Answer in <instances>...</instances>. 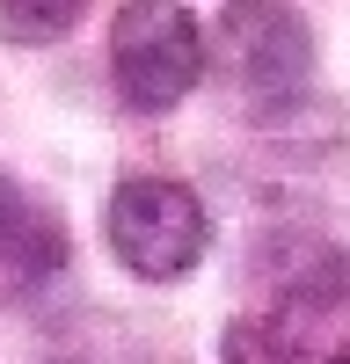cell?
Returning <instances> with one entry per match:
<instances>
[{
  "mask_svg": "<svg viewBox=\"0 0 350 364\" xmlns=\"http://www.w3.org/2000/svg\"><path fill=\"white\" fill-rule=\"evenodd\" d=\"M219 350H226V364H292V357H285V343H277L255 314H248V321H233Z\"/></svg>",
  "mask_w": 350,
  "mask_h": 364,
  "instance_id": "cell-5",
  "label": "cell"
},
{
  "mask_svg": "<svg viewBox=\"0 0 350 364\" xmlns=\"http://www.w3.org/2000/svg\"><path fill=\"white\" fill-rule=\"evenodd\" d=\"M102 233H110V255L146 284H175L190 277L212 248V219H204V197L175 175H124L110 190L102 211Z\"/></svg>",
  "mask_w": 350,
  "mask_h": 364,
  "instance_id": "cell-1",
  "label": "cell"
},
{
  "mask_svg": "<svg viewBox=\"0 0 350 364\" xmlns=\"http://www.w3.org/2000/svg\"><path fill=\"white\" fill-rule=\"evenodd\" d=\"M212 66V51H204V29L183 0H124L110 22V80L124 109L139 117H161L190 95Z\"/></svg>",
  "mask_w": 350,
  "mask_h": 364,
  "instance_id": "cell-2",
  "label": "cell"
},
{
  "mask_svg": "<svg viewBox=\"0 0 350 364\" xmlns=\"http://www.w3.org/2000/svg\"><path fill=\"white\" fill-rule=\"evenodd\" d=\"M22 219H29V211H22V197H15V182L0 175V255L22 240Z\"/></svg>",
  "mask_w": 350,
  "mask_h": 364,
  "instance_id": "cell-6",
  "label": "cell"
},
{
  "mask_svg": "<svg viewBox=\"0 0 350 364\" xmlns=\"http://www.w3.org/2000/svg\"><path fill=\"white\" fill-rule=\"evenodd\" d=\"M212 66L248 109H285L314 73V37L285 0H233L212 29Z\"/></svg>",
  "mask_w": 350,
  "mask_h": 364,
  "instance_id": "cell-3",
  "label": "cell"
},
{
  "mask_svg": "<svg viewBox=\"0 0 350 364\" xmlns=\"http://www.w3.org/2000/svg\"><path fill=\"white\" fill-rule=\"evenodd\" d=\"M88 15V0H0V37L8 44H58Z\"/></svg>",
  "mask_w": 350,
  "mask_h": 364,
  "instance_id": "cell-4",
  "label": "cell"
}]
</instances>
